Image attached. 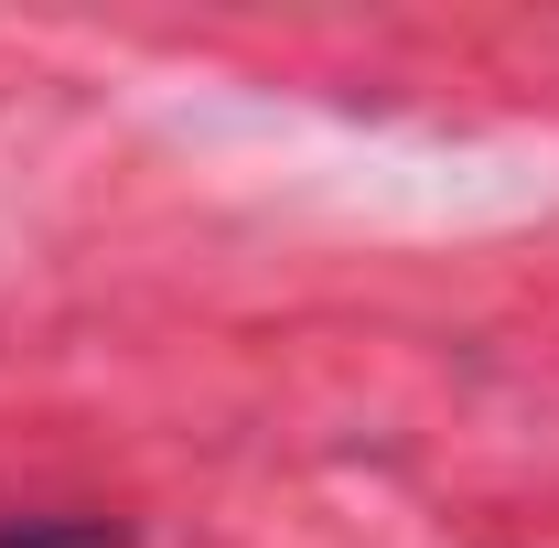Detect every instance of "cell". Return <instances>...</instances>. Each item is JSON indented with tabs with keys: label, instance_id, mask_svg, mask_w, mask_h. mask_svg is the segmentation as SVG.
<instances>
[{
	"label": "cell",
	"instance_id": "6da1fadb",
	"mask_svg": "<svg viewBox=\"0 0 559 548\" xmlns=\"http://www.w3.org/2000/svg\"><path fill=\"white\" fill-rule=\"evenodd\" d=\"M0 548H130V538L97 516H33V527H0Z\"/></svg>",
	"mask_w": 559,
	"mask_h": 548
}]
</instances>
